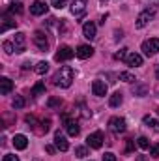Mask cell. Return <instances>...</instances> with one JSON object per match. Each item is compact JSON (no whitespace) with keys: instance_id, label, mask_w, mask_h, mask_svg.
Returning <instances> with one entry per match:
<instances>
[{"instance_id":"obj_1","label":"cell","mask_w":159,"mask_h":161,"mask_svg":"<svg viewBox=\"0 0 159 161\" xmlns=\"http://www.w3.org/2000/svg\"><path fill=\"white\" fill-rule=\"evenodd\" d=\"M73 77H75L73 69H71L69 66H62V68L56 71V75H54V84L60 86V88H69L71 82H73Z\"/></svg>"},{"instance_id":"obj_2","label":"cell","mask_w":159,"mask_h":161,"mask_svg":"<svg viewBox=\"0 0 159 161\" xmlns=\"http://www.w3.org/2000/svg\"><path fill=\"white\" fill-rule=\"evenodd\" d=\"M154 15H156V8H148V9L140 11L139 17H137V21H135V26H137V28H144V26L152 21Z\"/></svg>"},{"instance_id":"obj_3","label":"cell","mask_w":159,"mask_h":161,"mask_svg":"<svg viewBox=\"0 0 159 161\" xmlns=\"http://www.w3.org/2000/svg\"><path fill=\"white\" fill-rule=\"evenodd\" d=\"M159 51V40L157 38H150V40H146L142 43V53L146 54V56H154V54H157Z\"/></svg>"},{"instance_id":"obj_4","label":"cell","mask_w":159,"mask_h":161,"mask_svg":"<svg viewBox=\"0 0 159 161\" xmlns=\"http://www.w3.org/2000/svg\"><path fill=\"white\" fill-rule=\"evenodd\" d=\"M73 56H77V54H75V51H73L69 45H62V47L58 49V53H56V56H54V58H56L58 62H66V60H71Z\"/></svg>"},{"instance_id":"obj_5","label":"cell","mask_w":159,"mask_h":161,"mask_svg":"<svg viewBox=\"0 0 159 161\" xmlns=\"http://www.w3.org/2000/svg\"><path fill=\"white\" fill-rule=\"evenodd\" d=\"M86 144L90 146V148H101V144H103V133L101 131H94V133H90L88 137H86Z\"/></svg>"},{"instance_id":"obj_6","label":"cell","mask_w":159,"mask_h":161,"mask_svg":"<svg viewBox=\"0 0 159 161\" xmlns=\"http://www.w3.org/2000/svg\"><path fill=\"white\" fill-rule=\"evenodd\" d=\"M109 129H111L112 133H123V131H125V120L120 118V116H112V118L109 120Z\"/></svg>"},{"instance_id":"obj_7","label":"cell","mask_w":159,"mask_h":161,"mask_svg":"<svg viewBox=\"0 0 159 161\" xmlns=\"http://www.w3.org/2000/svg\"><path fill=\"white\" fill-rule=\"evenodd\" d=\"M64 125H66V131H68V135H71V137H77L79 135V124L77 120H71V118H68L66 114H64Z\"/></svg>"},{"instance_id":"obj_8","label":"cell","mask_w":159,"mask_h":161,"mask_svg":"<svg viewBox=\"0 0 159 161\" xmlns=\"http://www.w3.org/2000/svg\"><path fill=\"white\" fill-rule=\"evenodd\" d=\"M34 43H36V47H38L40 51H47V49H49V40H47V34H43L41 30H38V32L34 34Z\"/></svg>"},{"instance_id":"obj_9","label":"cell","mask_w":159,"mask_h":161,"mask_svg":"<svg viewBox=\"0 0 159 161\" xmlns=\"http://www.w3.org/2000/svg\"><path fill=\"white\" fill-rule=\"evenodd\" d=\"M13 45H15V51L17 53H25L26 51V36L23 32H17L15 34V40H13Z\"/></svg>"},{"instance_id":"obj_10","label":"cell","mask_w":159,"mask_h":161,"mask_svg":"<svg viewBox=\"0 0 159 161\" xmlns=\"http://www.w3.org/2000/svg\"><path fill=\"white\" fill-rule=\"evenodd\" d=\"M75 54H77V58H80V60H86V58H90L94 54V47L92 45H79L77 51H75Z\"/></svg>"},{"instance_id":"obj_11","label":"cell","mask_w":159,"mask_h":161,"mask_svg":"<svg viewBox=\"0 0 159 161\" xmlns=\"http://www.w3.org/2000/svg\"><path fill=\"white\" fill-rule=\"evenodd\" d=\"M92 92H94V96L103 97V96H107V84L103 80H94L92 82Z\"/></svg>"},{"instance_id":"obj_12","label":"cell","mask_w":159,"mask_h":161,"mask_svg":"<svg viewBox=\"0 0 159 161\" xmlns=\"http://www.w3.org/2000/svg\"><path fill=\"white\" fill-rule=\"evenodd\" d=\"M30 13H32V15H36V17L45 15V13H47V4H45V2H41V0H36V2L30 6Z\"/></svg>"},{"instance_id":"obj_13","label":"cell","mask_w":159,"mask_h":161,"mask_svg":"<svg viewBox=\"0 0 159 161\" xmlns=\"http://www.w3.org/2000/svg\"><path fill=\"white\" fill-rule=\"evenodd\" d=\"M54 146L60 150V152H68L69 150V144H68V141H66V137L58 131L56 135H54Z\"/></svg>"},{"instance_id":"obj_14","label":"cell","mask_w":159,"mask_h":161,"mask_svg":"<svg viewBox=\"0 0 159 161\" xmlns=\"http://www.w3.org/2000/svg\"><path fill=\"white\" fill-rule=\"evenodd\" d=\"M86 4H88V0H73L71 2V13L73 15H82L84 13V9H86Z\"/></svg>"},{"instance_id":"obj_15","label":"cell","mask_w":159,"mask_h":161,"mask_svg":"<svg viewBox=\"0 0 159 161\" xmlns=\"http://www.w3.org/2000/svg\"><path fill=\"white\" fill-rule=\"evenodd\" d=\"M82 36H84L86 40H94V38H96V25H94L92 21H88V23L82 25Z\"/></svg>"},{"instance_id":"obj_16","label":"cell","mask_w":159,"mask_h":161,"mask_svg":"<svg viewBox=\"0 0 159 161\" xmlns=\"http://www.w3.org/2000/svg\"><path fill=\"white\" fill-rule=\"evenodd\" d=\"M125 64L131 66V68H139V66H142V56L137 54V53H131V54L125 56Z\"/></svg>"},{"instance_id":"obj_17","label":"cell","mask_w":159,"mask_h":161,"mask_svg":"<svg viewBox=\"0 0 159 161\" xmlns=\"http://www.w3.org/2000/svg\"><path fill=\"white\" fill-rule=\"evenodd\" d=\"M11 142H13V146H15L17 150H25V148L28 146V139H26V135H21V133L15 135Z\"/></svg>"},{"instance_id":"obj_18","label":"cell","mask_w":159,"mask_h":161,"mask_svg":"<svg viewBox=\"0 0 159 161\" xmlns=\"http://www.w3.org/2000/svg\"><path fill=\"white\" fill-rule=\"evenodd\" d=\"M11 90H13V80L8 79V77H2L0 79V94L2 96H8Z\"/></svg>"},{"instance_id":"obj_19","label":"cell","mask_w":159,"mask_h":161,"mask_svg":"<svg viewBox=\"0 0 159 161\" xmlns=\"http://www.w3.org/2000/svg\"><path fill=\"white\" fill-rule=\"evenodd\" d=\"M13 26H17V21L11 19L9 13H6V15H4V23H2V26H0V32L4 34L6 30H9V28H13Z\"/></svg>"},{"instance_id":"obj_20","label":"cell","mask_w":159,"mask_h":161,"mask_svg":"<svg viewBox=\"0 0 159 161\" xmlns=\"http://www.w3.org/2000/svg\"><path fill=\"white\" fill-rule=\"evenodd\" d=\"M122 101H123V97H122V94H120V92H114V94L109 97V105H111V107H120V105H122Z\"/></svg>"},{"instance_id":"obj_21","label":"cell","mask_w":159,"mask_h":161,"mask_svg":"<svg viewBox=\"0 0 159 161\" xmlns=\"http://www.w3.org/2000/svg\"><path fill=\"white\" fill-rule=\"evenodd\" d=\"M8 13H11V15H15V13L21 15V13H23V4H21V2H13V4L8 8Z\"/></svg>"},{"instance_id":"obj_22","label":"cell","mask_w":159,"mask_h":161,"mask_svg":"<svg viewBox=\"0 0 159 161\" xmlns=\"http://www.w3.org/2000/svg\"><path fill=\"white\" fill-rule=\"evenodd\" d=\"M47 69H49V64H47V62H38L36 68H34V71H36L38 75H45Z\"/></svg>"},{"instance_id":"obj_23","label":"cell","mask_w":159,"mask_h":161,"mask_svg":"<svg viewBox=\"0 0 159 161\" xmlns=\"http://www.w3.org/2000/svg\"><path fill=\"white\" fill-rule=\"evenodd\" d=\"M43 92H45V84H43V82H38V84H36V86L32 88V96H34V97L41 96Z\"/></svg>"},{"instance_id":"obj_24","label":"cell","mask_w":159,"mask_h":161,"mask_svg":"<svg viewBox=\"0 0 159 161\" xmlns=\"http://www.w3.org/2000/svg\"><path fill=\"white\" fill-rule=\"evenodd\" d=\"M144 124H146L148 127H154V129L159 127V122L156 120V118H152V116H144Z\"/></svg>"},{"instance_id":"obj_25","label":"cell","mask_w":159,"mask_h":161,"mask_svg":"<svg viewBox=\"0 0 159 161\" xmlns=\"http://www.w3.org/2000/svg\"><path fill=\"white\" fill-rule=\"evenodd\" d=\"M2 47H4L6 54H13V53H17V51H15V45H13L11 41H4V45H2Z\"/></svg>"},{"instance_id":"obj_26","label":"cell","mask_w":159,"mask_h":161,"mask_svg":"<svg viewBox=\"0 0 159 161\" xmlns=\"http://www.w3.org/2000/svg\"><path fill=\"white\" fill-rule=\"evenodd\" d=\"M137 144H139L142 150H148V148H150V141H148L146 137H139V139H137Z\"/></svg>"},{"instance_id":"obj_27","label":"cell","mask_w":159,"mask_h":161,"mask_svg":"<svg viewBox=\"0 0 159 161\" xmlns=\"http://www.w3.org/2000/svg\"><path fill=\"white\" fill-rule=\"evenodd\" d=\"M75 156H77V158H86V156H88V148H86V146H77V148H75Z\"/></svg>"},{"instance_id":"obj_28","label":"cell","mask_w":159,"mask_h":161,"mask_svg":"<svg viewBox=\"0 0 159 161\" xmlns=\"http://www.w3.org/2000/svg\"><path fill=\"white\" fill-rule=\"evenodd\" d=\"M118 77H120V80H125V82H135V77H133L131 73H127V71H123V73H120Z\"/></svg>"},{"instance_id":"obj_29","label":"cell","mask_w":159,"mask_h":161,"mask_svg":"<svg viewBox=\"0 0 159 161\" xmlns=\"http://www.w3.org/2000/svg\"><path fill=\"white\" fill-rule=\"evenodd\" d=\"M13 107H15V109H23V107H25V99H23L21 96H15V99H13Z\"/></svg>"},{"instance_id":"obj_30","label":"cell","mask_w":159,"mask_h":161,"mask_svg":"<svg viewBox=\"0 0 159 161\" xmlns=\"http://www.w3.org/2000/svg\"><path fill=\"white\" fill-rule=\"evenodd\" d=\"M51 4L56 8V9H62V8H66V4H68V0H51Z\"/></svg>"},{"instance_id":"obj_31","label":"cell","mask_w":159,"mask_h":161,"mask_svg":"<svg viewBox=\"0 0 159 161\" xmlns=\"http://www.w3.org/2000/svg\"><path fill=\"white\" fill-rule=\"evenodd\" d=\"M150 156L152 158H159V142L154 144V146H150Z\"/></svg>"},{"instance_id":"obj_32","label":"cell","mask_w":159,"mask_h":161,"mask_svg":"<svg viewBox=\"0 0 159 161\" xmlns=\"http://www.w3.org/2000/svg\"><path fill=\"white\" fill-rule=\"evenodd\" d=\"M125 56H127V49L123 47V49H120V53H116V60H125Z\"/></svg>"},{"instance_id":"obj_33","label":"cell","mask_w":159,"mask_h":161,"mask_svg":"<svg viewBox=\"0 0 159 161\" xmlns=\"http://www.w3.org/2000/svg\"><path fill=\"white\" fill-rule=\"evenodd\" d=\"M133 92H135V96H144V94H146V86H139V88H135Z\"/></svg>"},{"instance_id":"obj_34","label":"cell","mask_w":159,"mask_h":161,"mask_svg":"<svg viewBox=\"0 0 159 161\" xmlns=\"http://www.w3.org/2000/svg\"><path fill=\"white\" fill-rule=\"evenodd\" d=\"M103 161H116V156H114L112 152H107V154L103 156Z\"/></svg>"},{"instance_id":"obj_35","label":"cell","mask_w":159,"mask_h":161,"mask_svg":"<svg viewBox=\"0 0 159 161\" xmlns=\"http://www.w3.org/2000/svg\"><path fill=\"white\" fill-rule=\"evenodd\" d=\"M2 161H19V158H17V156H13V154H6Z\"/></svg>"},{"instance_id":"obj_36","label":"cell","mask_w":159,"mask_h":161,"mask_svg":"<svg viewBox=\"0 0 159 161\" xmlns=\"http://www.w3.org/2000/svg\"><path fill=\"white\" fill-rule=\"evenodd\" d=\"M60 103H62L60 99H54V97H52V99H49V103H47V105H49V107H58Z\"/></svg>"},{"instance_id":"obj_37","label":"cell","mask_w":159,"mask_h":161,"mask_svg":"<svg viewBox=\"0 0 159 161\" xmlns=\"http://www.w3.org/2000/svg\"><path fill=\"white\" fill-rule=\"evenodd\" d=\"M26 124H30V125L34 127V125H36V118H34L32 114H26Z\"/></svg>"},{"instance_id":"obj_38","label":"cell","mask_w":159,"mask_h":161,"mask_svg":"<svg viewBox=\"0 0 159 161\" xmlns=\"http://www.w3.org/2000/svg\"><path fill=\"white\" fill-rule=\"evenodd\" d=\"M45 150H47L49 154H54V152H56L58 148H56V146H52V144H47V146H45Z\"/></svg>"},{"instance_id":"obj_39","label":"cell","mask_w":159,"mask_h":161,"mask_svg":"<svg viewBox=\"0 0 159 161\" xmlns=\"http://www.w3.org/2000/svg\"><path fill=\"white\" fill-rule=\"evenodd\" d=\"M131 150H133V141H131V139H127V146H125V152L129 154Z\"/></svg>"},{"instance_id":"obj_40","label":"cell","mask_w":159,"mask_h":161,"mask_svg":"<svg viewBox=\"0 0 159 161\" xmlns=\"http://www.w3.org/2000/svg\"><path fill=\"white\" fill-rule=\"evenodd\" d=\"M156 77L159 79V66H157V69H156Z\"/></svg>"},{"instance_id":"obj_41","label":"cell","mask_w":159,"mask_h":161,"mask_svg":"<svg viewBox=\"0 0 159 161\" xmlns=\"http://www.w3.org/2000/svg\"><path fill=\"white\" fill-rule=\"evenodd\" d=\"M101 2H105V0H101Z\"/></svg>"},{"instance_id":"obj_42","label":"cell","mask_w":159,"mask_h":161,"mask_svg":"<svg viewBox=\"0 0 159 161\" xmlns=\"http://www.w3.org/2000/svg\"><path fill=\"white\" fill-rule=\"evenodd\" d=\"M157 113H159V109H157Z\"/></svg>"}]
</instances>
